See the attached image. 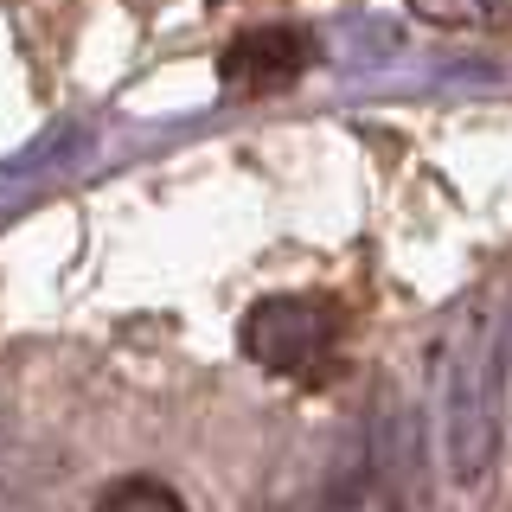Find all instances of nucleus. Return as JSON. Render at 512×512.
Instances as JSON below:
<instances>
[{"label":"nucleus","instance_id":"nucleus-1","mask_svg":"<svg viewBox=\"0 0 512 512\" xmlns=\"http://www.w3.org/2000/svg\"><path fill=\"white\" fill-rule=\"evenodd\" d=\"M506 404L512 378L493 340V320H474L468 340L442 365V461L455 487H487L506 448Z\"/></svg>","mask_w":512,"mask_h":512},{"label":"nucleus","instance_id":"nucleus-2","mask_svg":"<svg viewBox=\"0 0 512 512\" xmlns=\"http://www.w3.org/2000/svg\"><path fill=\"white\" fill-rule=\"evenodd\" d=\"M96 512H186L180 506V493L173 487H160V480H116V487L96 500Z\"/></svg>","mask_w":512,"mask_h":512}]
</instances>
